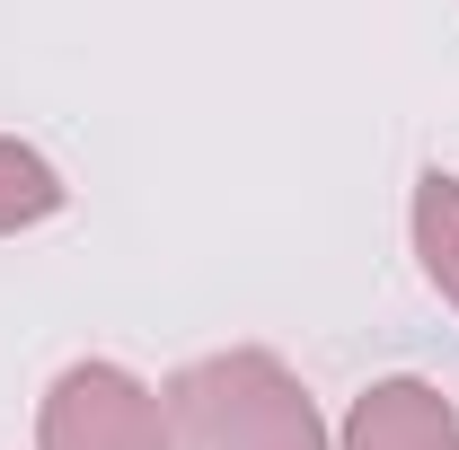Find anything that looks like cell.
<instances>
[{
    "label": "cell",
    "instance_id": "1",
    "mask_svg": "<svg viewBox=\"0 0 459 450\" xmlns=\"http://www.w3.org/2000/svg\"><path fill=\"white\" fill-rule=\"evenodd\" d=\"M177 450H327L309 389L274 353H204L169 380Z\"/></svg>",
    "mask_w": 459,
    "mask_h": 450
},
{
    "label": "cell",
    "instance_id": "2",
    "mask_svg": "<svg viewBox=\"0 0 459 450\" xmlns=\"http://www.w3.org/2000/svg\"><path fill=\"white\" fill-rule=\"evenodd\" d=\"M36 450H177L169 397L124 362H71L36 406Z\"/></svg>",
    "mask_w": 459,
    "mask_h": 450
},
{
    "label": "cell",
    "instance_id": "3",
    "mask_svg": "<svg viewBox=\"0 0 459 450\" xmlns=\"http://www.w3.org/2000/svg\"><path fill=\"white\" fill-rule=\"evenodd\" d=\"M336 450H459V406L433 380H371L353 397Z\"/></svg>",
    "mask_w": 459,
    "mask_h": 450
},
{
    "label": "cell",
    "instance_id": "4",
    "mask_svg": "<svg viewBox=\"0 0 459 450\" xmlns=\"http://www.w3.org/2000/svg\"><path fill=\"white\" fill-rule=\"evenodd\" d=\"M406 221H415V265H424V282L459 309V177L451 169H424Z\"/></svg>",
    "mask_w": 459,
    "mask_h": 450
},
{
    "label": "cell",
    "instance_id": "5",
    "mask_svg": "<svg viewBox=\"0 0 459 450\" xmlns=\"http://www.w3.org/2000/svg\"><path fill=\"white\" fill-rule=\"evenodd\" d=\"M62 169L36 151V142H9L0 133V238H18V229H36V221H54L62 212Z\"/></svg>",
    "mask_w": 459,
    "mask_h": 450
}]
</instances>
